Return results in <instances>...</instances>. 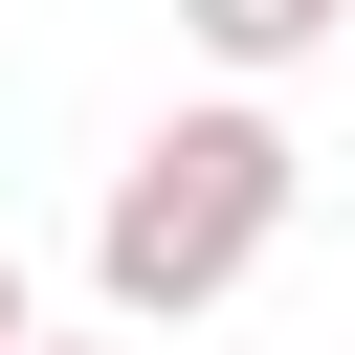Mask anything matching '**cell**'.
<instances>
[{"label":"cell","instance_id":"277c9868","mask_svg":"<svg viewBox=\"0 0 355 355\" xmlns=\"http://www.w3.org/2000/svg\"><path fill=\"white\" fill-rule=\"evenodd\" d=\"M22 355H111V333H22Z\"/></svg>","mask_w":355,"mask_h":355},{"label":"cell","instance_id":"7a4b0ae2","mask_svg":"<svg viewBox=\"0 0 355 355\" xmlns=\"http://www.w3.org/2000/svg\"><path fill=\"white\" fill-rule=\"evenodd\" d=\"M333 22H355V0H178V44H200V67H244V89H266V67H311Z\"/></svg>","mask_w":355,"mask_h":355},{"label":"cell","instance_id":"6da1fadb","mask_svg":"<svg viewBox=\"0 0 355 355\" xmlns=\"http://www.w3.org/2000/svg\"><path fill=\"white\" fill-rule=\"evenodd\" d=\"M288 200H311V155H288L266 89L155 111V133L111 155V200H89V288H111V333H200V311L288 244Z\"/></svg>","mask_w":355,"mask_h":355},{"label":"cell","instance_id":"3957f363","mask_svg":"<svg viewBox=\"0 0 355 355\" xmlns=\"http://www.w3.org/2000/svg\"><path fill=\"white\" fill-rule=\"evenodd\" d=\"M22 333H44V311H22V244H0V355H22Z\"/></svg>","mask_w":355,"mask_h":355}]
</instances>
